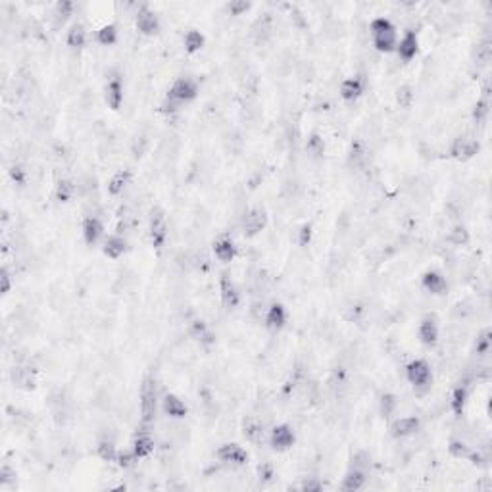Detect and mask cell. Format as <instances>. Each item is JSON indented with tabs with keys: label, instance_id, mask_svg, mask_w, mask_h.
<instances>
[{
	"label": "cell",
	"instance_id": "1",
	"mask_svg": "<svg viewBox=\"0 0 492 492\" xmlns=\"http://www.w3.org/2000/svg\"><path fill=\"white\" fill-rule=\"evenodd\" d=\"M160 385L152 373L143 377L141 388H139V421H141V431H148V427H154L160 412Z\"/></svg>",
	"mask_w": 492,
	"mask_h": 492
},
{
	"label": "cell",
	"instance_id": "2",
	"mask_svg": "<svg viewBox=\"0 0 492 492\" xmlns=\"http://www.w3.org/2000/svg\"><path fill=\"white\" fill-rule=\"evenodd\" d=\"M200 95V83L191 75H181L175 78L174 83L169 85L167 93H165L164 106H169V112H177L179 106L191 104Z\"/></svg>",
	"mask_w": 492,
	"mask_h": 492
},
{
	"label": "cell",
	"instance_id": "3",
	"mask_svg": "<svg viewBox=\"0 0 492 492\" xmlns=\"http://www.w3.org/2000/svg\"><path fill=\"white\" fill-rule=\"evenodd\" d=\"M371 45L379 54H393L398 45V30L386 16H377L369 21Z\"/></svg>",
	"mask_w": 492,
	"mask_h": 492
},
{
	"label": "cell",
	"instance_id": "4",
	"mask_svg": "<svg viewBox=\"0 0 492 492\" xmlns=\"http://www.w3.org/2000/svg\"><path fill=\"white\" fill-rule=\"evenodd\" d=\"M406 381L412 385L415 396H425L433 388V366L425 358H414L404 367Z\"/></svg>",
	"mask_w": 492,
	"mask_h": 492
},
{
	"label": "cell",
	"instance_id": "5",
	"mask_svg": "<svg viewBox=\"0 0 492 492\" xmlns=\"http://www.w3.org/2000/svg\"><path fill=\"white\" fill-rule=\"evenodd\" d=\"M148 241L152 250L156 252V256H160L164 248L167 246V239H169V223H167V212H165L162 206H152L148 210Z\"/></svg>",
	"mask_w": 492,
	"mask_h": 492
},
{
	"label": "cell",
	"instance_id": "6",
	"mask_svg": "<svg viewBox=\"0 0 492 492\" xmlns=\"http://www.w3.org/2000/svg\"><path fill=\"white\" fill-rule=\"evenodd\" d=\"M347 165L356 174H369V169L373 167V156H371V148L367 145L366 139L354 137L350 141L347 152Z\"/></svg>",
	"mask_w": 492,
	"mask_h": 492
},
{
	"label": "cell",
	"instance_id": "7",
	"mask_svg": "<svg viewBox=\"0 0 492 492\" xmlns=\"http://www.w3.org/2000/svg\"><path fill=\"white\" fill-rule=\"evenodd\" d=\"M270 225V213L263 206H252L246 208L241 215V233L244 239H254L266 231Z\"/></svg>",
	"mask_w": 492,
	"mask_h": 492
},
{
	"label": "cell",
	"instance_id": "8",
	"mask_svg": "<svg viewBox=\"0 0 492 492\" xmlns=\"http://www.w3.org/2000/svg\"><path fill=\"white\" fill-rule=\"evenodd\" d=\"M481 152V141L477 137L458 135L448 145V156L456 162H469Z\"/></svg>",
	"mask_w": 492,
	"mask_h": 492
},
{
	"label": "cell",
	"instance_id": "9",
	"mask_svg": "<svg viewBox=\"0 0 492 492\" xmlns=\"http://www.w3.org/2000/svg\"><path fill=\"white\" fill-rule=\"evenodd\" d=\"M102 98H104V104L112 112H119L124 108V104H126V87H124L121 73H117V71L108 73L106 83L102 89Z\"/></svg>",
	"mask_w": 492,
	"mask_h": 492
},
{
	"label": "cell",
	"instance_id": "10",
	"mask_svg": "<svg viewBox=\"0 0 492 492\" xmlns=\"http://www.w3.org/2000/svg\"><path fill=\"white\" fill-rule=\"evenodd\" d=\"M135 30L139 31V35L143 37H156L160 31H162V20L158 16V12L143 2L135 12Z\"/></svg>",
	"mask_w": 492,
	"mask_h": 492
},
{
	"label": "cell",
	"instance_id": "11",
	"mask_svg": "<svg viewBox=\"0 0 492 492\" xmlns=\"http://www.w3.org/2000/svg\"><path fill=\"white\" fill-rule=\"evenodd\" d=\"M215 460L222 463V465H227V467H231V469H237V467H246V465H248L250 454L246 452L241 444L223 443L220 444L218 450H215Z\"/></svg>",
	"mask_w": 492,
	"mask_h": 492
},
{
	"label": "cell",
	"instance_id": "12",
	"mask_svg": "<svg viewBox=\"0 0 492 492\" xmlns=\"http://www.w3.org/2000/svg\"><path fill=\"white\" fill-rule=\"evenodd\" d=\"M268 443H270L273 452H289V450H292V446L296 444V431L289 423L273 425L270 434H268Z\"/></svg>",
	"mask_w": 492,
	"mask_h": 492
},
{
	"label": "cell",
	"instance_id": "13",
	"mask_svg": "<svg viewBox=\"0 0 492 492\" xmlns=\"http://www.w3.org/2000/svg\"><path fill=\"white\" fill-rule=\"evenodd\" d=\"M12 383L16 388L25 390V393L35 390L39 385V367L35 366L31 360H27L25 364H18L12 369Z\"/></svg>",
	"mask_w": 492,
	"mask_h": 492
},
{
	"label": "cell",
	"instance_id": "14",
	"mask_svg": "<svg viewBox=\"0 0 492 492\" xmlns=\"http://www.w3.org/2000/svg\"><path fill=\"white\" fill-rule=\"evenodd\" d=\"M423 421L419 415H404V417H395L388 423V433L395 441H406L421 431Z\"/></svg>",
	"mask_w": 492,
	"mask_h": 492
},
{
	"label": "cell",
	"instance_id": "15",
	"mask_svg": "<svg viewBox=\"0 0 492 492\" xmlns=\"http://www.w3.org/2000/svg\"><path fill=\"white\" fill-rule=\"evenodd\" d=\"M417 338L425 348H434L438 344L441 338V325H438V318L436 314H425L423 318L419 319L417 325Z\"/></svg>",
	"mask_w": 492,
	"mask_h": 492
},
{
	"label": "cell",
	"instance_id": "16",
	"mask_svg": "<svg viewBox=\"0 0 492 492\" xmlns=\"http://www.w3.org/2000/svg\"><path fill=\"white\" fill-rule=\"evenodd\" d=\"M218 287H220V298H222V306L225 309H237L241 306L242 302V294L237 283L231 279V275L227 271H223L220 275V281H218Z\"/></svg>",
	"mask_w": 492,
	"mask_h": 492
},
{
	"label": "cell",
	"instance_id": "17",
	"mask_svg": "<svg viewBox=\"0 0 492 492\" xmlns=\"http://www.w3.org/2000/svg\"><path fill=\"white\" fill-rule=\"evenodd\" d=\"M367 89V79L364 75H350L344 78L338 85V97L347 104H354L364 97Z\"/></svg>",
	"mask_w": 492,
	"mask_h": 492
},
{
	"label": "cell",
	"instance_id": "18",
	"mask_svg": "<svg viewBox=\"0 0 492 492\" xmlns=\"http://www.w3.org/2000/svg\"><path fill=\"white\" fill-rule=\"evenodd\" d=\"M275 31V18L271 12H263L256 20L252 21L250 25V37L256 47H261L266 43H270Z\"/></svg>",
	"mask_w": 492,
	"mask_h": 492
},
{
	"label": "cell",
	"instance_id": "19",
	"mask_svg": "<svg viewBox=\"0 0 492 492\" xmlns=\"http://www.w3.org/2000/svg\"><path fill=\"white\" fill-rule=\"evenodd\" d=\"M473 377L465 375L462 381H458L454 385L452 393H450V410H452L454 417H463L465 415V408L469 402V388H471Z\"/></svg>",
	"mask_w": 492,
	"mask_h": 492
},
{
	"label": "cell",
	"instance_id": "20",
	"mask_svg": "<svg viewBox=\"0 0 492 492\" xmlns=\"http://www.w3.org/2000/svg\"><path fill=\"white\" fill-rule=\"evenodd\" d=\"M419 33L414 30V27H408L404 31V35L398 39V45H396V56L398 60H402L404 64H410L414 62L415 56L419 54Z\"/></svg>",
	"mask_w": 492,
	"mask_h": 492
},
{
	"label": "cell",
	"instance_id": "21",
	"mask_svg": "<svg viewBox=\"0 0 492 492\" xmlns=\"http://www.w3.org/2000/svg\"><path fill=\"white\" fill-rule=\"evenodd\" d=\"M104 222L98 218L97 213H87L81 222V237H83V242L87 246H97L98 242L104 241Z\"/></svg>",
	"mask_w": 492,
	"mask_h": 492
},
{
	"label": "cell",
	"instance_id": "22",
	"mask_svg": "<svg viewBox=\"0 0 492 492\" xmlns=\"http://www.w3.org/2000/svg\"><path fill=\"white\" fill-rule=\"evenodd\" d=\"M419 285H421V289H423L427 294H431V296H446V294H448V289H450L446 275L438 270L423 271L421 277H419Z\"/></svg>",
	"mask_w": 492,
	"mask_h": 492
},
{
	"label": "cell",
	"instance_id": "23",
	"mask_svg": "<svg viewBox=\"0 0 492 492\" xmlns=\"http://www.w3.org/2000/svg\"><path fill=\"white\" fill-rule=\"evenodd\" d=\"M289 323V309L283 302H271L263 314V325L270 333H281Z\"/></svg>",
	"mask_w": 492,
	"mask_h": 492
},
{
	"label": "cell",
	"instance_id": "24",
	"mask_svg": "<svg viewBox=\"0 0 492 492\" xmlns=\"http://www.w3.org/2000/svg\"><path fill=\"white\" fill-rule=\"evenodd\" d=\"M187 335L193 338L194 342H198L200 347L210 348L215 344V333H213L208 321L202 318H193L187 323Z\"/></svg>",
	"mask_w": 492,
	"mask_h": 492
},
{
	"label": "cell",
	"instance_id": "25",
	"mask_svg": "<svg viewBox=\"0 0 492 492\" xmlns=\"http://www.w3.org/2000/svg\"><path fill=\"white\" fill-rule=\"evenodd\" d=\"M489 116H491V87H489V81H484L481 95L471 108L473 126L484 127L489 124Z\"/></svg>",
	"mask_w": 492,
	"mask_h": 492
},
{
	"label": "cell",
	"instance_id": "26",
	"mask_svg": "<svg viewBox=\"0 0 492 492\" xmlns=\"http://www.w3.org/2000/svg\"><path fill=\"white\" fill-rule=\"evenodd\" d=\"M160 410L167 415L169 419H185L189 415V406L185 402L183 398L175 393H165L162 396V402H160Z\"/></svg>",
	"mask_w": 492,
	"mask_h": 492
},
{
	"label": "cell",
	"instance_id": "27",
	"mask_svg": "<svg viewBox=\"0 0 492 492\" xmlns=\"http://www.w3.org/2000/svg\"><path fill=\"white\" fill-rule=\"evenodd\" d=\"M212 254L213 258L222 263H231L235 258L239 256V246L235 244L229 235H220L215 241L212 242Z\"/></svg>",
	"mask_w": 492,
	"mask_h": 492
},
{
	"label": "cell",
	"instance_id": "28",
	"mask_svg": "<svg viewBox=\"0 0 492 492\" xmlns=\"http://www.w3.org/2000/svg\"><path fill=\"white\" fill-rule=\"evenodd\" d=\"M242 436L246 443L254 444V446H263V443L268 441L266 425L261 423L260 419H256L254 415H250L242 421Z\"/></svg>",
	"mask_w": 492,
	"mask_h": 492
},
{
	"label": "cell",
	"instance_id": "29",
	"mask_svg": "<svg viewBox=\"0 0 492 492\" xmlns=\"http://www.w3.org/2000/svg\"><path fill=\"white\" fill-rule=\"evenodd\" d=\"M129 250V242L124 235L114 233V235H108L106 239L102 241V254L106 256L108 260L117 261L121 260Z\"/></svg>",
	"mask_w": 492,
	"mask_h": 492
},
{
	"label": "cell",
	"instance_id": "30",
	"mask_svg": "<svg viewBox=\"0 0 492 492\" xmlns=\"http://www.w3.org/2000/svg\"><path fill=\"white\" fill-rule=\"evenodd\" d=\"M367 481H369V477H367L366 469L348 465L347 473L342 475V481L338 484V489L342 492H358L362 491V489H366Z\"/></svg>",
	"mask_w": 492,
	"mask_h": 492
},
{
	"label": "cell",
	"instance_id": "31",
	"mask_svg": "<svg viewBox=\"0 0 492 492\" xmlns=\"http://www.w3.org/2000/svg\"><path fill=\"white\" fill-rule=\"evenodd\" d=\"M491 350H492V333L491 327L481 329L477 333V337L473 340V350L471 356L477 360V364H482V362H489L491 358Z\"/></svg>",
	"mask_w": 492,
	"mask_h": 492
},
{
	"label": "cell",
	"instance_id": "32",
	"mask_svg": "<svg viewBox=\"0 0 492 492\" xmlns=\"http://www.w3.org/2000/svg\"><path fill=\"white\" fill-rule=\"evenodd\" d=\"M75 2H71V0H58L54 6H52V14H50V18H52V30L54 31H60L69 20H71V16H75Z\"/></svg>",
	"mask_w": 492,
	"mask_h": 492
},
{
	"label": "cell",
	"instance_id": "33",
	"mask_svg": "<svg viewBox=\"0 0 492 492\" xmlns=\"http://www.w3.org/2000/svg\"><path fill=\"white\" fill-rule=\"evenodd\" d=\"M129 448L135 452L139 460H146V458H150V456L156 452L154 436L150 434V431H139V433H135V436H133Z\"/></svg>",
	"mask_w": 492,
	"mask_h": 492
},
{
	"label": "cell",
	"instance_id": "34",
	"mask_svg": "<svg viewBox=\"0 0 492 492\" xmlns=\"http://www.w3.org/2000/svg\"><path fill=\"white\" fill-rule=\"evenodd\" d=\"M95 452L97 456L102 460L104 463H116L117 462V443H116V436L112 433H104L98 436L97 441V446H95Z\"/></svg>",
	"mask_w": 492,
	"mask_h": 492
},
{
	"label": "cell",
	"instance_id": "35",
	"mask_svg": "<svg viewBox=\"0 0 492 492\" xmlns=\"http://www.w3.org/2000/svg\"><path fill=\"white\" fill-rule=\"evenodd\" d=\"M52 196H54V200L58 204H69L71 200H75L79 196L78 181H73L69 177H60L56 185H54Z\"/></svg>",
	"mask_w": 492,
	"mask_h": 492
},
{
	"label": "cell",
	"instance_id": "36",
	"mask_svg": "<svg viewBox=\"0 0 492 492\" xmlns=\"http://www.w3.org/2000/svg\"><path fill=\"white\" fill-rule=\"evenodd\" d=\"M133 172L131 169H117L116 174H112V177L108 179L106 191L112 198H116L119 194H124L127 191V187L133 183Z\"/></svg>",
	"mask_w": 492,
	"mask_h": 492
},
{
	"label": "cell",
	"instance_id": "37",
	"mask_svg": "<svg viewBox=\"0 0 492 492\" xmlns=\"http://www.w3.org/2000/svg\"><path fill=\"white\" fill-rule=\"evenodd\" d=\"M492 60V40L489 35H484L471 50V62L477 69H487L491 66Z\"/></svg>",
	"mask_w": 492,
	"mask_h": 492
},
{
	"label": "cell",
	"instance_id": "38",
	"mask_svg": "<svg viewBox=\"0 0 492 492\" xmlns=\"http://www.w3.org/2000/svg\"><path fill=\"white\" fill-rule=\"evenodd\" d=\"M64 40H66L68 49L71 50L85 49V45H87V27L81 21H73L68 27V31H66Z\"/></svg>",
	"mask_w": 492,
	"mask_h": 492
},
{
	"label": "cell",
	"instance_id": "39",
	"mask_svg": "<svg viewBox=\"0 0 492 492\" xmlns=\"http://www.w3.org/2000/svg\"><path fill=\"white\" fill-rule=\"evenodd\" d=\"M446 242L450 244V246H456V248H463V246H467L469 242H471V233L467 229V225L463 222H456L448 229L446 233Z\"/></svg>",
	"mask_w": 492,
	"mask_h": 492
},
{
	"label": "cell",
	"instance_id": "40",
	"mask_svg": "<svg viewBox=\"0 0 492 492\" xmlns=\"http://www.w3.org/2000/svg\"><path fill=\"white\" fill-rule=\"evenodd\" d=\"M325 150H327V143L323 135H319L318 131L309 133L304 141V152L308 156L309 160H323L325 156Z\"/></svg>",
	"mask_w": 492,
	"mask_h": 492
},
{
	"label": "cell",
	"instance_id": "41",
	"mask_svg": "<svg viewBox=\"0 0 492 492\" xmlns=\"http://www.w3.org/2000/svg\"><path fill=\"white\" fill-rule=\"evenodd\" d=\"M398 408H400V396L398 395L385 390L383 395L379 396V414L385 421H390L395 417Z\"/></svg>",
	"mask_w": 492,
	"mask_h": 492
},
{
	"label": "cell",
	"instance_id": "42",
	"mask_svg": "<svg viewBox=\"0 0 492 492\" xmlns=\"http://www.w3.org/2000/svg\"><path fill=\"white\" fill-rule=\"evenodd\" d=\"M206 47V37L200 30H189L183 37V49L189 56L198 54Z\"/></svg>",
	"mask_w": 492,
	"mask_h": 492
},
{
	"label": "cell",
	"instance_id": "43",
	"mask_svg": "<svg viewBox=\"0 0 492 492\" xmlns=\"http://www.w3.org/2000/svg\"><path fill=\"white\" fill-rule=\"evenodd\" d=\"M95 39H97L100 47H106V49L116 47L117 43H119V27H117L116 23H106V25H102L97 31Z\"/></svg>",
	"mask_w": 492,
	"mask_h": 492
},
{
	"label": "cell",
	"instance_id": "44",
	"mask_svg": "<svg viewBox=\"0 0 492 492\" xmlns=\"http://www.w3.org/2000/svg\"><path fill=\"white\" fill-rule=\"evenodd\" d=\"M395 102L400 110H412L415 104V89L410 83L398 85L395 91Z\"/></svg>",
	"mask_w": 492,
	"mask_h": 492
},
{
	"label": "cell",
	"instance_id": "45",
	"mask_svg": "<svg viewBox=\"0 0 492 492\" xmlns=\"http://www.w3.org/2000/svg\"><path fill=\"white\" fill-rule=\"evenodd\" d=\"M446 450L450 454V458L454 460H467L473 452V446L467 441H463V438H458V436H452L450 441H448V446H446Z\"/></svg>",
	"mask_w": 492,
	"mask_h": 492
},
{
	"label": "cell",
	"instance_id": "46",
	"mask_svg": "<svg viewBox=\"0 0 492 492\" xmlns=\"http://www.w3.org/2000/svg\"><path fill=\"white\" fill-rule=\"evenodd\" d=\"M8 177L12 179V183L16 185V187H20V189L30 185V172L20 162H16V164H12L8 167Z\"/></svg>",
	"mask_w": 492,
	"mask_h": 492
},
{
	"label": "cell",
	"instance_id": "47",
	"mask_svg": "<svg viewBox=\"0 0 492 492\" xmlns=\"http://www.w3.org/2000/svg\"><path fill=\"white\" fill-rule=\"evenodd\" d=\"M252 10V2L250 0H231L225 4V14L231 16V18H241V16H246L248 12Z\"/></svg>",
	"mask_w": 492,
	"mask_h": 492
},
{
	"label": "cell",
	"instance_id": "48",
	"mask_svg": "<svg viewBox=\"0 0 492 492\" xmlns=\"http://www.w3.org/2000/svg\"><path fill=\"white\" fill-rule=\"evenodd\" d=\"M137 463H139V458L135 456V452L131 450V448H127V450H119L117 454V462L116 465L119 469H124V471H129V469H133Z\"/></svg>",
	"mask_w": 492,
	"mask_h": 492
},
{
	"label": "cell",
	"instance_id": "49",
	"mask_svg": "<svg viewBox=\"0 0 492 492\" xmlns=\"http://www.w3.org/2000/svg\"><path fill=\"white\" fill-rule=\"evenodd\" d=\"M14 287H16V283H14L12 271L8 270V266H2V270H0V292H2V296H8L14 290Z\"/></svg>",
	"mask_w": 492,
	"mask_h": 492
},
{
	"label": "cell",
	"instance_id": "50",
	"mask_svg": "<svg viewBox=\"0 0 492 492\" xmlns=\"http://www.w3.org/2000/svg\"><path fill=\"white\" fill-rule=\"evenodd\" d=\"M296 237H298L300 248H308L309 244L314 242V223L308 222L304 223V225H300V229L296 231Z\"/></svg>",
	"mask_w": 492,
	"mask_h": 492
},
{
	"label": "cell",
	"instance_id": "51",
	"mask_svg": "<svg viewBox=\"0 0 492 492\" xmlns=\"http://www.w3.org/2000/svg\"><path fill=\"white\" fill-rule=\"evenodd\" d=\"M350 465L352 467H360V469H369L371 467V456L367 450H356V452L352 454V458H350Z\"/></svg>",
	"mask_w": 492,
	"mask_h": 492
},
{
	"label": "cell",
	"instance_id": "52",
	"mask_svg": "<svg viewBox=\"0 0 492 492\" xmlns=\"http://www.w3.org/2000/svg\"><path fill=\"white\" fill-rule=\"evenodd\" d=\"M258 481L261 482V484H268V482H271L273 479H275V467H273V463L271 462H261L260 465H258Z\"/></svg>",
	"mask_w": 492,
	"mask_h": 492
},
{
	"label": "cell",
	"instance_id": "53",
	"mask_svg": "<svg viewBox=\"0 0 492 492\" xmlns=\"http://www.w3.org/2000/svg\"><path fill=\"white\" fill-rule=\"evenodd\" d=\"M300 491L304 492H321L323 491V481L319 477H306L300 484Z\"/></svg>",
	"mask_w": 492,
	"mask_h": 492
},
{
	"label": "cell",
	"instance_id": "54",
	"mask_svg": "<svg viewBox=\"0 0 492 492\" xmlns=\"http://www.w3.org/2000/svg\"><path fill=\"white\" fill-rule=\"evenodd\" d=\"M12 481H16V469L12 467L10 463H4L2 469H0V482H2V487H6Z\"/></svg>",
	"mask_w": 492,
	"mask_h": 492
}]
</instances>
